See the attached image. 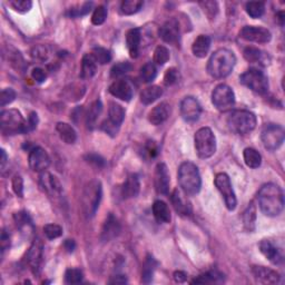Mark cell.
I'll use <instances>...</instances> for the list:
<instances>
[{
	"instance_id": "50",
	"label": "cell",
	"mask_w": 285,
	"mask_h": 285,
	"mask_svg": "<svg viewBox=\"0 0 285 285\" xmlns=\"http://www.w3.org/2000/svg\"><path fill=\"white\" fill-rule=\"evenodd\" d=\"M9 6L21 14H25V12H28L31 9L32 3L30 0H14V2L9 3Z\"/></svg>"
},
{
	"instance_id": "5",
	"label": "cell",
	"mask_w": 285,
	"mask_h": 285,
	"mask_svg": "<svg viewBox=\"0 0 285 285\" xmlns=\"http://www.w3.org/2000/svg\"><path fill=\"white\" fill-rule=\"evenodd\" d=\"M194 142H195V151L199 158H210L216 152L215 135L209 127L198 129L194 137Z\"/></svg>"
},
{
	"instance_id": "1",
	"label": "cell",
	"mask_w": 285,
	"mask_h": 285,
	"mask_svg": "<svg viewBox=\"0 0 285 285\" xmlns=\"http://www.w3.org/2000/svg\"><path fill=\"white\" fill-rule=\"evenodd\" d=\"M258 205L264 215L275 217L284 209V194L282 189L274 183L265 184L258 192Z\"/></svg>"
},
{
	"instance_id": "61",
	"label": "cell",
	"mask_w": 285,
	"mask_h": 285,
	"mask_svg": "<svg viewBox=\"0 0 285 285\" xmlns=\"http://www.w3.org/2000/svg\"><path fill=\"white\" fill-rule=\"evenodd\" d=\"M64 248L65 250H66L68 253H73V252L75 251V248H76V244L74 242V239H66L64 243Z\"/></svg>"
},
{
	"instance_id": "32",
	"label": "cell",
	"mask_w": 285,
	"mask_h": 285,
	"mask_svg": "<svg viewBox=\"0 0 285 285\" xmlns=\"http://www.w3.org/2000/svg\"><path fill=\"white\" fill-rule=\"evenodd\" d=\"M56 131L59 135L60 139L66 142V144H74L77 139V134L74 127L67 124V123H58Z\"/></svg>"
},
{
	"instance_id": "12",
	"label": "cell",
	"mask_w": 285,
	"mask_h": 285,
	"mask_svg": "<svg viewBox=\"0 0 285 285\" xmlns=\"http://www.w3.org/2000/svg\"><path fill=\"white\" fill-rule=\"evenodd\" d=\"M125 119V109L119 104L111 103L108 109V119L103 123L101 128L109 135H116Z\"/></svg>"
},
{
	"instance_id": "19",
	"label": "cell",
	"mask_w": 285,
	"mask_h": 285,
	"mask_svg": "<svg viewBox=\"0 0 285 285\" xmlns=\"http://www.w3.org/2000/svg\"><path fill=\"white\" fill-rule=\"evenodd\" d=\"M170 174L167 166L164 163H159L155 170V189L158 194L167 195L170 190Z\"/></svg>"
},
{
	"instance_id": "63",
	"label": "cell",
	"mask_w": 285,
	"mask_h": 285,
	"mask_svg": "<svg viewBox=\"0 0 285 285\" xmlns=\"http://www.w3.org/2000/svg\"><path fill=\"white\" fill-rule=\"evenodd\" d=\"M7 163V155H6L5 150H2V168L4 170L5 165Z\"/></svg>"
},
{
	"instance_id": "46",
	"label": "cell",
	"mask_w": 285,
	"mask_h": 285,
	"mask_svg": "<svg viewBox=\"0 0 285 285\" xmlns=\"http://www.w3.org/2000/svg\"><path fill=\"white\" fill-rule=\"evenodd\" d=\"M158 146L156 141L154 140H148L146 144L142 147V156L146 159H153L158 155Z\"/></svg>"
},
{
	"instance_id": "28",
	"label": "cell",
	"mask_w": 285,
	"mask_h": 285,
	"mask_svg": "<svg viewBox=\"0 0 285 285\" xmlns=\"http://www.w3.org/2000/svg\"><path fill=\"white\" fill-rule=\"evenodd\" d=\"M140 42H141V34L138 28H133L127 31L126 34V44L129 51V55L132 58H137L139 55V48H140Z\"/></svg>"
},
{
	"instance_id": "27",
	"label": "cell",
	"mask_w": 285,
	"mask_h": 285,
	"mask_svg": "<svg viewBox=\"0 0 285 285\" xmlns=\"http://www.w3.org/2000/svg\"><path fill=\"white\" fill-rule=\"evenodd\" d=\"M243 56L249 63L260 65V66H267L270 63L269 55L255 47L245 48L243 51Z\"/></svg>"
},
{
	"instance_id": "64",
	"label": "cell",
	"mask_w": 285,
	"mask_h": 285,
	"mask_svg": "<svg viewBox=\"0 0 285 285\" xmlns=\"http://www.w3.org/2000/svg\"><path fill=\"white\" fill-rule=\"evenodd\" d=\"M276 18H277V21L280 22V25L283 26V25H284V12H283V11L277 12V14H276Z\"/></svg>"
},
{
	"instance_id": "52",
	"label": "cell",
	"mask_w": 285,
	"mask_h": 285,
	"mask_svg": "<svg viewBox=\"0 0 285 285\" xmlns=\"http://www.w3.org/2000/svg\"><path fill=\"white\" fill-rule=\"evenodd\" d=\"M179 80V73L176 68H170L164 75V83L167 86H173Z\"/></svg>"
},
{
	"instance_id": "17",
	"label": "cell",
	"mask_w": 285,
	"mask_h": 285,
	"mask_svg": "<svg viewBox=\"0 0 285 285\" xmlns=\"http://www.w3.org/2000/svg\"><path fill=\"white\" fill-rule=\"evenodd\" d=\"M109 93H111L116 98L123 101H129L133 98L134 89L131 83L125 79L115 80L111 86H109Z\"/></svg>"
},
{
	"instance_id": "4",
	"label": "cell",
	"mask_w": 285,
	"mask_h": 285,
	"mask_svg": "<svg viewBox=\"0 0 285 285\" xmlns=\"http://www.w3.org/2000/svg\"><path fill=\"white\" fill-rule=\"evenodd\" d=\"M228 125L232 132L238 135H246L254 131L256 127V116L245 109H238L231 113L228 119Z\"/></svg>"
},
{
	"instance_id": "23",
	"label": "cell",
	"mask_w": 285,
	"mask_h": 285,
	"mask_svg": "<svg viewBox=\"0 0 285 285\" xmlns=\"http://www.w3.org/2000/svg\"><path fill=\"white\" fill-rule=\"evenodd\" d=\"M139 190H140V183H139L138 176L136 174H131L128 175L125 183L123 184L120 189V194L124 199L134 198L138 195Z\"/></svg>"
},
{
	"instance_id": "18",
	"label": "cell",
	"mask_w": 285,
	"mask_h": 285,
	"mask_svg": "<svg viewBox=\"0 0 285 285\" xmlns=\"http://www.w3.org/2000/svg\"><path fill=\"white\" fill-rule=\"evenodd\" d=\"M180 28L179 24L176 19H171L166 22L159 29V37L165 43L168 44H176L179 40Z\"/></svg>"
},
{
	"instance_id": "6",
	"label": "cell",
	"mask_w": 285,
	"mask_h": 285,
	"mask_svg": "<svg viewBox=\"0 0 285 285\" xmlns=\"http://www.w3.org/2000/svg\"><path fill=\"white\" fill-rule=\"evenodd\" d=\"M0 129L4 135H17L27 133L26 120L17 109L4 111L0 116Z\"/></svg>"
},
{
	"instance_id": "45",
	"label": "cell",
	"mask_w": 285,
	"mask_h": 285,
	"mask_svg": "<svg viewBox=\"0 0 285 285\" xmlns=\"http://www.w3.org/2000/svg\"><path fill=\"white\" fill-rule=\"evenodd\" d=\"M83 272L79 269H68L65 273V282L67 284H78L83 281Z\"/></svg>"
},
{
	"instance_id": "42",
	"label": "cell",
	"mask_w": 285,
	"mask_h": 285,
	"mask_svg": "<svg viewBox=\"0 0 285 285\" xmlns=\"http://www.w3.org/2000/svg\"><path fill=\"white\" fill-rule=\"evenodd\" d=\"M245 10L252 18H261L265 12V4L262 2H250L245 5Z\"/></svg>"
},
{
	"instance_id": "13",
	"label": "cell",
	"mask_w": 285,
	"mask_h": 285,
	"mask_svg": "<svg viewBox=\"0 0 285 285\" xmlns=\"http://www.w3.org/2000/svg\"><path fill=\"white\" fill-rule=\"evenodd\" d=\"M44 254V245L40 238H35L34 242L30 245V249L27 253V262L30 270L35 275L40 273L42 263Z\"/></svg>"
},
{
	"instance_id": "30",
	"label": "cell",
	"mask_w": 285,
	"mask_h": 285,
	"mask_svg": "<svg viewBox=\"0 0 285 285\" xmlns=\"http://www.w3.org/2000/svg\"><path fill=\"white\" fill-rule=\"evenodd\" d=\"M211 48V38L206 35H199L193 43L192 51L198 58H204Z\"/></svg>"
},
{
	"instance_id": "48",
	"label": "cell",
	"mask_w": 285,
	"mask_h": 285,
	"mask_svg": "<svg viewBox=\"0 0 285 285\" xmlns=\"http://www.w3.org/2000/svg\"><path fill=\"white\" fill-rule=\"evenodd\" d=\"M107 8L105 6H98V7H96L94 12H93V16H92V23L95 26H99L103 25L105 23L106 18H107Z\"/></svg>"
},
{
	"instance_id": "25",
	"label": "cell",
	"mask_w": 285,
	"mask_h": 285,
	"mask_svg": "<svg viewBox=\"0 0 285 285\" xmlns=\"http://www.w3.org/2000/svg\"><path fill=\"white\" fill-rule=\"evenodd\" d=\"M252 273L257 281L265 284H276L280 282V274L276 271L265 267H253Z\"/></svg>"
},
{
	"instance_id": "14",
	"label": "cell",
	"mask_w": 285,
	"mask_h": 285,
	"mask_svg": "<svg viewBox=\"0 0 285 285\" xmlns=\"http://www.w3.org/2000/svg\"><path fill=\"white\" fill-rule=\"evenodd\" d=\"M180 114L185 121L195 123L199 119V116L202 114V106L194 97H185L180 103Z\"/></svg>"
},
{
	"instance_id": "36",
	"label": "cell",
	"mask_w": 285,
	"mask_h": 285,
	"mask_svg": "<svg viewBox=\"0 0 285 285\" xmlns=\"http://www.w3.org/2000/svg\"><path fill=\"white\" fill-rule=\"evenodd\" d=\"M161 95H163V89L159 86H151L147 87L142 90L140 94V101L145 105H150L154 101H156L158 98H160Z\"/></svg>"
},
{
	"instance_id": "53",
	"label": "cell",
	"mask_w": 285,
	"mask_h": 285,
	"mask_svg": "<svg viewBox=\"0 0 285 285\" xmlns=\"http://www.w3.org/2000/svg\"><path fill=\"white\" fill-rule=\"evenodd\" d=\"M200 6H202L204 12L207 15V17H210L211 19H213L214 17L216 16L217 11H218V5L216 2H205V3H200Z\"/></svg>"
},
{
	"instance_id": "62",
	"label": "cell",
	"mask_w": 285,
	"mask_h": 285,
	"mask_svg": "<svg viewBox=\"0 0 285 285\" xmlns=\"http://www.w3.org/2000/svg\"><path fill=\"white\" fill-rule=\"evenodd\" d=\"M111 284H125L127 283V278L124 275H116L113 276V278L111 281H109Z\"/></svg>"
},
{
	"instance_id": "33",
	"label": "cell",
	"mask_w": 285,
	"mask_h": 285,
	"mask_svg": "<svg viewBox=\"0 0 285 285\" xmlns=\"http://www.w3.org/2000/svg\"><path fill=\"white\" fill-rule=\"evenodd\" d=\"M14 219L17 229L21 230L22 233H26V234H27V233H32V231H34V225H32V221L27 212L21 211L15 213Z\"/></svg>"
},
{
	"instance_id": "49",
	"label": "cell",
	"mask_w": 285,
	"mask_h": 285,
	"mask_svg": "<svg viewBox=\"0 0 285 285\" xmlns=\"http://www.w3.org/2000/svg\"><path fill=\"white\" fill-rule=\"evenodd\" d=\"M45 235L49 239H55L63 235V228L57 224H47L44 228Z\"/></svg>"
},
{
	"instance_id": "55",
	"label": "cell",
	"mask_w": 285,
	"mask_h": 285,
	"mask_svg": "<svg viewBox=\"0 0 285 285\" xmlns=\"http://www.w3.org/2000/svg\"><path fill=\"white\" fill-rule=\"evenodd\" d=\"M12 190H14L15 194L18 197L24 196V179L19 175L12 178Z\"/></svg>"
},
{
	"instance_id": "39",
	"label": "cell",
	"mask_w": 285,
	"mask_h": 285,
	"mask_svg": "<svg viewBox=\"0 0 285 285\" xmlns=\"http://www.w3.org/2000/svg\"><path fill=\"white\" fill-rule=\"evenodd\" d=\"M157 76L156 66L153 63H147L140 68L139 77L142 83H152Z\"/></svg>"
},
{
	"instance_id": "40",
	"label": "cell",
	"mask_w": 285,
	"mask_h": 285,
	"mask_svg": "<svg viewBox=\"0 0 285 285\" xmlns=\"http://www.w3.org/2000/svg\"><path fill=\"white\" fill-rule=\"evenodd\" d=\"M255 221H256V210L253 203H251L243 214V222H244L245 229L250 232L253 231L255 229Z\"/></svg>"
},
{
	"instance_id": "34",
	"label": "cell",
	"mask_w": 285,
	"mask_h": 285,
	"mask_svg": "<svg viewBox=\"0 0 285 285\" xmlns=\"http://www.w3.org/2000/svg\"><path fill=\"white\" fill-rule=\"evenodd\" d=\"M157 262L152 255H147L146 260L142 264V270H141V282L145 284H150L153 280L154 272L156 270Z\"/></svg>"
},
{
	"instance_id": "2",
	"label": "cell",
	"mask_w": 285,
	"mask_h": 285,
	"mask_svg": "<svg viewBox=\"0 0 285 285\" xmlns=\"http://www.w3.org/2000/svg\"><path fill=\"white\" fill-rule=\"evenodd\" d=\"M235 63L236 57L233 51L226 48L217 49L210 58L209 64H207V71L213 78L222 79L232 73Z\"/></svg>"
},
{
	"instance_id": "54",
	"label": "cell",
	"mask_w": 285,
	"mask_h": 285,
	"mask_svg": "<svg viewBox=\"0 0 285 285\" xmlns=\"http://www.w3.org/2000/svg\"><path fill=\"white\" fill-rule=\"evenodd\" d=\"M92 7H93V3H85L83 4L80 7H78V9H71L69 12V16L70 17L85 16L90 10H92Z\"/></svg>"
},
{
	"instance_id": "44",
	"label": "cell",
	"mask_w": 285,
	"mask_h": 285,
	"mask_svg": "<svg viewBox=\"0 0 285 285\" xmlns=\"http://www.w3.org/2000/svg\"><path fill=\"white\" fill-rule=\"evenodd\" d=\"M131 70H132V65L131 64L127 63V62H121V63L114 65L112 70H111V76L113 77V78H118V77L126 75Z\"/></svg>"
},
{
	"instance_id": "3",
	"label": "cell",
	"mask_w": 285,
	"mask_h": 285,
	"mask_svg": "<svg viewBox=\"0 0 285 285\" xmlns=\"http://www.w3.org/2000/svg\"><path fill=\"white\" fill-rule=\"evenodd\" d=\"M178 183L186 195H195L202 187L199 171L195 164L184 161L178 168Z\"/></svg>"
},
{
	"instance_id": "8",
	"label": "cell",
	"mask_w": 285,
	"mask_h": 285,
	"mask_svg": "<svg viewBox=\"0 0 285 285\" xmlns=\"http://www.w3.org/2000/svg\"><path fill=\"white\" fill-rule=\"evenodd\" d=\"M101 199V184L99 180L90 182L83 194V211L86 217H93Z\"/></svg>"
},
{
	"instance_id": "10",
	"label": "cell",
	"mask_w": 285,
	"mask_h": 285,
	"mask_svg": "<svg viewBox=\"0 0 285 285\" xmlns=\"http://www.w3.org/2000/svg\"><path fill=\"white\" fill-rule=\"evenodd\" d=\"M212 103L218 111H229L235 104L234 92H233V89L230 86L221 84V85L216 86L213 90Z\"/></svg>"
},
{
	"instance_id": "15",
	"label": "cell",
	"mask_w": 285,
	"mask_h": 285,
	"mask_svg": "<svg viewBox=\"0 0 285 285\" xmlns=\"http://www.w3.org/2000/svg\"><path fill=\"white\" fill-rule=\"evenodd\" d=\"M239 36L244 40L256 44H267L272 38L270 30L263 27H255V26H245L239 32Z\"/></svg>"
},
{
	"instance_id": "26",
	"label": "cell",
	"mask_w": 285,
	"mask_h": 285,
	"mask_svg": "<svg viewBox=\"0 0 285 285\" xmlns=\"http://www.w3.org/2000/svg\"><path fill=\"white\" fill-rule=\"evenodd\" d=\"M39 183L42 189L50 195H57V194L62 193V185L59 180L50 173L43 172L39 177Z\"/></svg>"
},
{
	"instance_id": "20",
	"label": "cell",
	"mask_w": 285,
	"mask_h": 285,
	"mask_svg": "<svg viewBox=\"0 0 285 285\" xmlns=\"http://www.w3.org/2000/svg\"><path fill=\"white\" fill-rule=\"evenodd\" d=\"M120 233V224L118 223L117 218H116L113 214H109L106 218L105 223H104L103 230H101V239L104 242H109L117 237Z\"/></svg>"
},
{
	"instance_id": "11",
	"label": "cell",
	"mask_w": 285,
	"mask_h": 285,
	"mask_svg": "<svg viewBox=\"0 0 285 285\" xmlns=\"http://www.w3.org/2000/svg\"><path fill=\"white\" fill-rule=\"evenodd\" d=\"M214 183H215V186L218 190V192L221 193L228 210L234 211L236 209L237 200H236L235 193L233 191L229 175L225 173H218L215 176V179H214Z\"/></svg>"
},
{
	"instance_id": "21",
	"label": "cell",
	"mask_w": 285,
	"mask_h": 285,
	"mask_svg": "<svg viewBox=\"0 0 285 285\" xmlns=\"http://www.w3.org/2000/svg\"><path fill=\"white\" fill-rule=\"evenodd\" d=\"M184 192L177 189L174 190L171 195V200L175 211H176L180 216H189L191 215L192 209L189 200L184 197Z\"/></svg>"
},
{
	"instance_id": "60",
	"label": "cell",
	"mask_w": 285,
	"mask_h": 285,
	"mask_svg": "<svg viewBox=\"0 0 285 285\" xmlns=\"http://www.w3.org/2000/svg\"><path fill=\"white\" fill-rule=\"evenodd\" d=\"M174 280L176 283H184L187 280V274L183 271H176L174 273Z\"/></svg>"
},
{
	"instance_id": "16",
	"label": "cell",
	"mask_w": 285,
	"mask_h": 285,
	"mask_svg": "<svg viewBox=\"0 0 285 285\" xmlns=\"http://www.w3.org/2000/svg\"><path fill=\"white\" fill-rule=\"evenodd\" d=\"M29 166L32 171L43 173L48 168L50 164V158L47 152L42 147H34L29 153Z\"/></svg>"
},
{
	"instance_id": "37",
	"label": "cell",
	"mask_w": 285,
	"mask_h": 285,
	"mask_svg": "<svg viewBox=\"0 0 285 285\" xmlns=\"http://www.w3.org/2000/svg\"><path fill=\"white\" fill-rule=\"evenodd\" d=\"M103 111V104L101 101L98 100H95L92 105H90L88 112H87V117H86V123H87V126L88 128H94V126L96 125V121L98 119L99 115L101 114Z\"/></svg>"
},
{
	"instance_id": "56",
	"label": "cell",
	"mask_w": 285,
	"mask_h": 285,
	"mask_svg": "<svg viewBox=\"0 0 285 285\" xmlns=\"http://www.w3.org/2000/svg\"><path fill=\"white\" fill-rule=\"evenodd\" d=\"M85 159L87 160V163L97 168H101L105 166V159L97 154H87L85 156Z\"/></svg>"
},
{
	"instance_id": "59",
	"label": "cell",
	"mask_w": 285,
	"mask_h": 285,
	"mask_svg": "<svg viewBox=\"0 0 285 285\" xmlns=\"http://www.w3.org/2000/svg\"><path fill=\"white\" fill-rule=\"evenodd\" d=\"M0 244H2V251L5 252L6 250H7L9 248V245H10V236L9 234L7 233V231H3L2 233V241H0Z\"/></svg>"
},
{
	"instance_id": "35",
	"label": "cell",
	"mask_w": 285,
	"mask_h": 285,
	"mask_svg": "<svg viewBox=\"0 0 285 285\" xmlns=\"http://www.w3.org/2000/svg\"><path fill=\"white\" fill-rule=\"evenodd\" d=\"M224 282V275L217 271L206 272L205 274L194 278L192 284H218Z\"/></svg>"
},
{
	"instance_id": "29",
	"label": "cell",
	"mask_w": 285,
	"mask_h": 285,
	"mask_svg": "<svg viewBox=\"0 0 285 285\" xmlns=\"http://www.w3.org/2000/svg\"><path fill=\"white\" fill-rule=\"evenodd\" d=\"M153 214L158 223L166 224L170 223L172 219L170 207L163 200H155L153 204Z\"/></svg>"
},
{
	"instance_id": "24",
	"label": "cell",
	"mask_w": 285,
	"mask_h": 285,
	"mask_svg": "<svg viewBox=\"0 0 285 285\" xmlns=\"http://www.w3.org/2000/svg\"><path fill=\"white\" fill-rule=\"evenodd\" d=\"M258 248H260L261 253L267 257L270 262L276 265L283 262V256L280 250H278L271 241H269V239H263V241H261Z\"/></svg>"
},
{
	"instance_id": "31",
	"label": "cell",
	"mask_w": 285,
	"mask_h": 285,
	"mask_svg": "<svg viewBox=\"0 0 285 285\" xmlns=\"http://www.w3.org/2000/svg\"><path fill=\"white\" fill-rule=\"evenodd\" d=\"M97 71V63L92 54H86L82 59L80 77L83 79H90Z\"/></svg>"
},
{
	"instance_id": "7",
	"label": "cell",
	"mask_w": 285,
	"mask_h": 285,
	"mask_svg": "<svg viewBox=\"0 0 285 285\" xmlns=\"http://www.w3.org/2000/svg\"><path fill=\"white\" fill-rule=\"evenodd\" d=\"M239 82H241L242 85L256 94L264 95L269 90L268 76L264 74V71L255 67L250 68L239 76Z\"/></svg>"
},
{
	"instance_id": "51",
	"label": "cell",
	"mask_w": 285,
	"mask_h": 285,
	"mask_svg": "<svg viewBox=\"0 0 285 285\" xmlns=\"http://www.w3.org/2000/svg\"><path fill=\"white\" fill-rule=\"evenodd\" d=\"M16 98V92L12 88H5L0 94V106L5 107L8 104L12 103Z\"/></svg>"
},
{
	"instance_id": "47",
	"label": "cell",
	"mask_w": 285,
	"mask_h": 285,
	"mask_svg": "<svg viewBox=\"0 0 285 285\" xmlns=\"http://www.w3.org/2000/svg\"><path fill=\"white\" fill-rule=\"evenodd\" d=\"M170 59V50L165 46H158L154 51V62L157 65H165Z\"/></svg>"
},
{
	"instance_id": "58",
	"label": "cell",
	"mask_w": 285,
	"mask_h": 285,
	"mask_svg": "<svg viewBox=\"0 0 285 285\" xmlns=\"http://www.w3.org/2000/svg\"><path fill=\"white\" fill-rule=\"evenodd\" d=\"M31 77L37 83H44L45 80H46V78H47V75H46V73H45L44 69H42V68H35L34 70H32Z\"/></svg>"
},
{
	"instance_id": "57",
	"label": "cell",
	"mask_w": 285,
	"mask_h": 285,
	"mask_svg": "<svg viewBox=\"0 0 285 285\" xmlns=\"http://www.w3.org/2000/svg\"><path fill=\"white\" fill-rule=\"evenodd\" d=\"M38 124V116L36 113H30L28 119L26 120V129H27V133L34 131L37 127Z\"/></svg>"
},
{
	"instance_id": "41",
	"label": "cell",
	"mask_w": 285,
	"mask_h": 285,
	"mask_svg": "<svg viewBox=\"0 0 285 285\" xmlns=\"http://www.w3.org/2000/svg\"><path fill=\"white\" fill-rule=\"evenodd\" d=\"M142 6H144V3L140 2V0H125L120 5V11L121 14L127 16L134 15L141 9Z\"/></svg>"
},
{
	"instance_id": "38",
	"label": "cell",
	"mask_w": 285,
	"mask_h": 285,
	"mask_svg": "<svg viewBox=\"0 0 285 285\" xmlns=\"http://www.w3.org/2000/svg\"><path fill=\"white\" fill-rule=\"evenodd\" d=\"M243 156L245 164L251 168H258L262 164L261 154L254 150V148H245Z\"/></svg>"
},
{
	"instance_id": "9",
	"label": "cell",
	"mask_w": 285,
	"mask_h": 285,
	"mask_svg": "<svg viewBox=\"0 0 285 285\" xmlns=\"http://www.w3.org/2000/svg\"><path fill=\"white\" fill-rule=\"evenodd\" d=\"M284 128L277 124H267L261 133V139L264 147L269 151H276L284 142Z\"/></svg>"
},
{
	"instance_id": "43",
	"label": "cell",
	"mask_w": 285,
	"mask_h": 285,
	"mask_svg": "<svg viewBox=\"0 0 285 285\" xmlns=\"http://www.w3.org/2000/svg\"><path fill=\"white\" fill-rule=\"evenodd\" d=\"M92 55L95 58L96 63L99 65H105L112 60L111 51L103 47H95L92 51Z\"/></svg>"
},
{
	"instance_id": "22",
	"label": "cell",
	"mask_w": 285,
	"mask_h": 285,
	"mask_svg": "<svg viewBox=\"0 0 285 285\" xmlns=\"http://www.w3.org/2000/svg\"><path fill=\"white\" fill-rule=\"evenodd\" d=\"M171 112H172L171 106L168 105L167 103H160L159 105L154 107L150 112V114H148V120H150L151 124L155 126L160 125L168 119Z\"/></svg>"
}]
</instances>
